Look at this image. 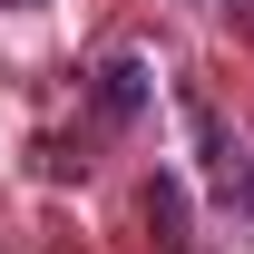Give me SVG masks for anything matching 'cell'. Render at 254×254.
<instances>
[{
    "mask_svg": "<svg viewBox=\"0 0 254 254\" xmlns=\"http://www.w3.org/2000/svg\"><path fill=\"white\" fill-rule=\"evenodd\" d=\"M176 118H186V137H195V157H205V176L225 186V176L245 166V137L215 118V98H205V88H176Z\"/></svg>",
    "mask_w": 254,
    "mask_h": 254,
    "instance_id": "6da1fadb",
    "label": "cell"
},
{
    "mask_svg": "<svg viewBox=\"0 0 254 254\" xmlns=\"http://www.w3.org/2000/svg\"><path fill=\"white\" fill-rule=\"evenodd\" d=\"M98 108H108V118H137V108H147V59H108L98 68Z\"/></svg>",
    "mask_w": 254,
    "mask_h": 254,
    "instance_id": "7a4b0ae2",
    "label": "cell"
},
{
    "mask_svg": "<svg viewBox=\"0 0 254 254\" xmlns=\"http://www.w3.org/2000/svg\"><path fill=\"white\" fill-rule=\"evenodd\" d=\"M235 10H254V0H235Z\"/></svg>",
    "mask_w": 254,
    "mask_h": 254,
    "instance_id": "3957f363",
    "label": "cell"
}]
</instances>
